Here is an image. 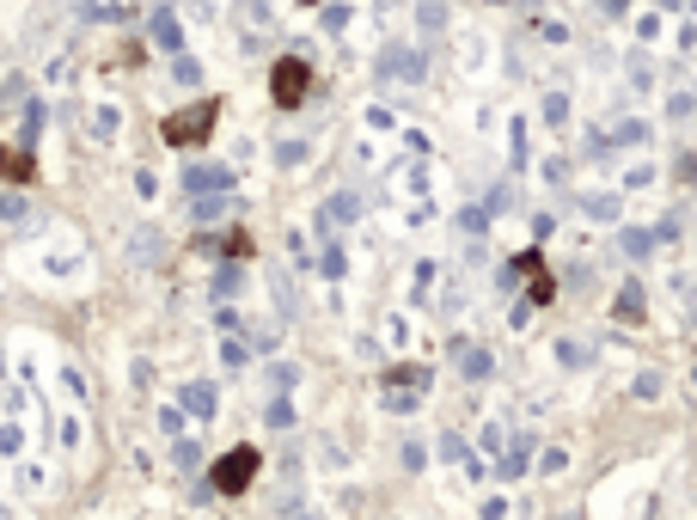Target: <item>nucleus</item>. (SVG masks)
Returning <instances> with one entry per match:
<instances>
[{"label":"nucleus","instance_id":"nucleus-26","mask_svg":"<svg viewBox=\"0 0 697 520\" xmlns=\"http://www.w3.org/2000/svg\"><path fill=\"white\" fill-rule=\"evenodd\" d=\"M441 459H453V466H465V459H472V447H465L460 435H441Z\"/></svg>","mask_w":697,"mask_h":520},{"label":"nucleus","instance_id":"nucleus-30","mask_svg":"<svg viewBox=\"0 0 697 520\" xmlns=\"http://www.w3.org/2000/svg\"><path fill=\"white\" fill-rule=\"evenodd\" d=\"M276 166H306V141H282L276 147Z\"/></svg>","mask_w":697,"mask_h":520},{"label":"nucleus","instance_id":"nucleus-5","mask_svg":"<svg viewBox=\"0 0 697 520\" xmlns=\"http://www.w3.org/2000/svg\"><path fill=\"white\" fill-rule=\"evenodd\" d=\"M380 74H386V81H410V86H416V81H422V55L410 50V43H386Z\"/></svg>","mask_w":697,"mask_h":520},{"label":"nucleus","instance_id":"nucleus-28","mask_svg":"<svg viewBox=\"0 0 697 520\" xmlns=\"http://www.w3.org/2000/svg\"><path fill=\"white\" fill-rule=\"evenodd\" d=\"M691 110H697V93H673V98H667V117H673V123L691 117Z\"/></svg>","mask_w":697,"mask_h":520},{"label":"nucleus","instance_id":"nucleus-37","mask_svg":"<svg viewBox=\"0 0 697 520\" xmlns=\"http://www.w3.org/2000/svg\"><path fill=\"white\" fill-rule=\"evenodd\" d=\"M147 252L159 257V233H135V257H141V264H147Z\"/></svg>","mask_w":697,"mask_h":520},{"label":"nucleus","instance_id":"nucleus-40","mask_svg":"<svg viewBox=\"0 0 697 520\" xmlns=\"http://www.w3.org/2000/svg\"><path fill=\"white\" fill-rule=\"evenodd\" d=\"M685 319H691V331H697V294H691V312H685Z\"/></svg>","mask_w":697,"mask_h":520},{"label":"nucleus","instance_id":"nucleus-35","mask_svg":"<svg viewBox=\"0 0 697 520\" xmlns=\"http://www.w3.org/2000/svg\"><path fill=\"white\" fill-rule=\"evenodd\" d=\"M318 269H325V276H342V269H349V264H342V245H325V264H318Z\"/></svg>","mask_w":697,"mask_h":520},{"label":"nucleus","instance_id":"nucleus-20","mask_svg":"<svg viewBox=\"0 0 697 520\" xmlns=\"http://www.w3.org/2000/svg\"><path fill=\"white\" fill-rule=\"evenodd\" d=\"M171 81H178V86H202V62H190V55H171Z\"/></svg>","mask_w":697,"mask_h":520},{"label":"nucleus","instance_id":"nucleus-27","mask_svg":"<svg viewBox=\"0 0 697 520\" xmlns=\"http://www.w3.org/2000/svg\"><path fill=\"white\" fill-rule=\"evenodd\" d=\"M557 361H563V368H588V349H581V343H569V337H563V343H557Z\"/></svg>","mask_w":697,"mask_h":520},{"label":"nucleus","instance_id":"nucleus-6","mask_svg":"<svg viewBox=\"0 0 697 520\" xmlns=\"http://www.w3.org/2000/svg\"><path fill=\"white\" fill-rule=\"evenodd\" d=\"M226 184H233V172H226V166H190V172H184V190H190V197H226Z\"/></svg>","mask_w":697,"mask_h":520},{"label":"nucleus","instance_id":"nucleus-34","mask_svg":"<svg viewBox=\"0 0 697 520\" xmlns=\"http://www.w3.org/2000/svg\"><path fill=\"white\" fill-rule=\"evenodd\" d=\"M429 466V454H422V441H404V471H422Z\"/></svg>","mask_w":697,"mask_h":520},{"label":"nucleus","instance_id":"nucleus-24","mask_svg":"<svg viewBox=\"0 0 697 520\" xmlns=\"http://www.w3.org/2000/svg\"><path fill=\"white\" fill-rule=\"evenodd\" d=\"M508 209H514V184H496L484 197V214H508Z\"/></svg>","mask_w":697,"mask_h":520},{"label":"nucleus","instance_id":"nucleus-13","mask_svg":"<svg viewBox=\"0 0 697 520\" xmlns=\"http://www.w3.org/2000/svg\"><path fill=\"white\" fill-rule=\"evenodd\" d=\"M460 374L465 380H489V368H496V355H489V349H472V343H460Z\"/></svg>","mask_w":697,"mask_h":520},{"label":"nucleus","instance_id":"nucleus-7","mask_svg":"<svg viewBox=\"0 0 697 520\" xmlns=\"http://www.w3.org/2000/svg\"><path fill=\"white\" fill-rule=\"evenodd\" d=\"M147 38H154V50L184 55V31H178V13H166V7H159V13L147 19Z\"/></svg>","mask_w":697,"mask_h":520},{"label":"nucleus","instance_id":"nucleus-16","mask_svg":"<svg viewBox=\"0 0 697 520\" xmlns=\"http://www.w3.org/2000/svg\"><path fill=\"white\" fill-rule=\"evenodd\" d=\"M245 288V269L239 264H226V269H214V300H233V294Z\"/></svg>","mask_w":697,"mask_h":520},{"label":"nucleus","instance_id":"nucleus-9","mask_svg":"<svg viewBox=\"0 0 697 520\" xmlns=\"http://www.w3.org/2000/svg\"><path fill=\"white\" fill-rule=\"evenodd\" d=\"M0 178H7V184H31V178H38L31 147H0Z\"/></svg>","mask_w":697,"mask_h":520},{"label":"nucleus","instance_id":"nucleus-32","mask_svg":"<svg viewBox=\"0 0 697 520\" xmlns=\"http://www.w3.org/2000/svg\"><path fill=\"white\" fill-rule=\"evenodd\" d=\"M508 147H514V172H520V166H527V123H514Z\"/></svg>","mask_w":697,"mask_h":520},{"label":"nucleus","instance_id":"nucleus-17","mask_svg":"<svg viewBox=\"0 0 697 520\" xmlns=\"http://www.w3.org/2000/svg\"><path fill=\"white\" fill-rule=\"evenodd\" d=\"M416 19H422V31L434 38V31L447 25V0H416Z\"/></svg>","mask_w":697,"mask_h":520},{"label":"nucleus","instance_id":"nucleus-11","mask_svg":"<svg viewBox=\"0 0 697 520\" xmlns=\"http://www.w3.org/2000/svg\"><path fill=\"white\" fill-rule=\"evenodd\" d=\"M356 214H361V197H356V190H337V197L325 202V227H349Z\"/></svg>","mask_w":697,"mask_h":520},{"label":"nucleus","instance_id":"nucleus-22","mask_svg":"<svg viewBox=\"0 0 697 520\" xmlns=\"http://www.w3.org/2000/svg\"><path fill=\"white\" fill-rule=\"evenodd\" d=\"M239 19L264 31V25H270V0H239Z\"/></svg>","mask_w":697,"mask_h":520},{"label":"nucleus","instance_id":"nucleus-36","mask_svg":"<svg viewBox=\"0 0 697 520\" xmlns=\"http://www.w3.org/2000/svg\"><path fill=\"white\" fill-rule=\"evenodd\" d=\"M270 386H276V392L294 386V368H288V361H276V368H270Z\"/></svg>","mask_w":697,"mask_h":520},{"label":"nucleus","instance_id":"nucleus-3","mask_svg":"<svg viewBox=\"0 0 697 520\" xmlns=\"http://www.w3.org/2000/svg\"><path fill=\"white\" fill-rule=\"evenodd\" d=\"M306 93H313V67H306V55H282V62L270 67V98H276V110H300Z\"/></svg>","mask_w":697,"mask_h":520},{"label":"nucleus","instance_id":"nucleus-25","mask_svg":"<svg viewBox=\"0 0 697 520\" xmlns=\"http://www.w3.org/2000/svg\"><path fill=\"white\" fill-rule=\"evenodd\" d=\"M527 454H532V447H527V441H520V447H514V454L501 459L496 471H501V478H520V471H527Z\"/></svg>","mask_w":697,"mask_h":520},{"label":"nucleus","instance_id":"nucleus-1","mask_svg":"<svg viewBox=\"0 0 697 520\" xmlns=\"http://www.w3.org/2000/svg\"><path fill=\"white\" fill-rule=\"evenodd\" d=\"M214 123H221V98H197V105L171 110L159 123V135H166V147H202L214 135Z\"/></svg>","mask_w":697,"mask_h":520},{"label":"nucleus","instance_id":"nucleus-18","mask_svg":"<svg viewBox=\"0 0 697 520\" xmlns=\"http://www.w3.org/2000/svg\"><path fill=\"white\" fill-rule=\"evenodd\" d=\"M581 214H588V221H605V227H612V221H619V197H588V202H581Z\"/></svg>","mask_w":697,"mask_h":520},{"label":"nucleus","instance_id":"nucleus-19","mask_svg":"<svg viewBox=\"0 0 697 520\" xmlns=\"http://www.w3.org/2000/svg\"><path fill=\"white\" fill-rule=\"evenodd\" d=\"M264 423H270V428H294V399H288V392H276V399H270Z\"/></svg>","mask_w":697,"mask_h":520},{"label":"nucleus","instance_id":"nucleus-39","mask_svg":"<svg viewBox=\"0 0 697 520\" xmlns=\"http://www.w3.org/2000/svg\"><path fill=\"white\" fill-rule=\"evenodd\" d=\"M349 25V7H325V31H342Z\"/></svg>","mask_w":697,"mask_h":520},{"label":"nucleus","instance_id":"nucleus-31","mask_svg":"<svg viewBox=\"0 0 697 520\" xmlns=\"http://www.w3.org/2000/svg\"><path fill=\"white\" fill-rule=\"evenodd\" d=\"M171 459H178V466H202V447H197V441H178V447H171Z\"/></svg>","mask_w":697,"mask_h":520},{"label":"nucleus","instance_id":"nucleus-8","mask_svg":"<svg viewBox=\"0 0 697 520\" xmlns=\"http://www.w3.org/2000/svg\"><path fill=\"white\" fill-rule=\"evenodd\" d=\"M643 312H648L643 282H624V288H619V300H612V319H619V325H643Z\"/></svg>","mask_w":697,"mask_h":520},{"label":"nucleus","instance_id":"nucleus-14","mask_svg":"<svg viewBox=\"0 0 697 520\" xmlns=\"http://www.w3.org/2000/svg\"><path fill=\"white\" fill-rule=\"evenodd\" d=\"M655 240H661V233H648V227H624L619 233V252L624 257H648V252H655Z\"/></svg>","mask_w":697,"mask_h":520},{"label":"nucleus","instance_id":"nucleus-2","mask_svg":"<svg viewBox=\"0 0 697 520\" xmlns=\"http://www.w3.org/2000/svg\"><path fill=\"white\" fill-rule=\"evenodd\" d=\"M257 466H264V454H257V447H226V454L209 466V490L214 496H245L251 478H257Z\"/></svg>","mask_w":697,"mask_h":520},{"label":"nucleus","instance_id":"nucleus-33","mask_svg":"<svg viewBox=\"0 0 697 520\" xmlns=\"http://www.w3.org/2000/svg\"><path fill=\"white\" fill-rule=\"evenodd\" d=\"M673 178H679V184H691V190H697V153H679V166H673Z\"/></svg>","mask_w":697,"mask_h":520},{"label":"nucleus","instance_id":"nucleus-12","mask_svg":"<svg viewBox=\"0 0 697 520\" xmlns=\"http://www.w3.org/2000/svg\"><path fill=\"white\" fill-rule=\"evenodd\" d=\"M43 117H50V105H43V98H31V105L19 110V147H31L43 135Z\"/></svg>","mask_w":697,"mask_h":520},{"label":"nucleus","instance_id":"nucleus-10","mask_svg":"<svg viewBox=\"0 0 697 520\" xmlns=\"http://www.w3.org/2000/svg\"><path fill=\"white\" fill-rule=\"evenodd\" d=\"M214 404H221V392H214L209 380H190V386H184V411H190V416H202V423H209Z\"/></svg>","mask_w":697,"mask_h":520},{"label":"nucleus","instance_id":"nucleus-29","mask_svg":"<svg viewBox=\"0 0 697 520\" xmlns=\"http://www.w3.org/2000/svg\"><path fill=\"white\" fill-rule=\"evenodd\" d=\"M545 123H569V98L563 93H545Z\"/></svg>","mask_w":697,"mask_h":520},{"label":"nucleus","instance_id":"nucleus-21","mask_svg":"<svg viewBox=\"0 0 697 520\" xmlns=\"http://www.w3.org/2000/svg\"><path fill=\"white\" fill-rule=\"evenodd\" d=\"M25 214H31V202L19 190H0V221H25Z\"/></svg>","mask_w":697,"mask_h":520},{"label":"nucleus","instance_id":"nucleus-4","mask_svg":"<svg viewBox=\"0 0 697 520\" xmlns=\"http://www.w3.org/2000/svg\"><path fill=\"white\" fill-rule=\"evenodd\" d=\"M422 392H429V368H392V374H386V404H392L398 416L416 411Z\"/></svg>","mask_w":697,"mask_h":520},{"label":"nucleus","instance_id":"nucleus-23","mask_svg":"<svg viewBox=\"0 0 697 520\" xmlns=\"http://www.w3.org/2000/svg\"><path fill=\"white\" fill-rule=\"evenodd\" d=\"M221 361H226V368H245V361H251V343H245V337H226V343H221Z\"/></svg>","mask_w":697,"mask_h":520},{"label":"nucleus","instance_id":"nucleus-15","mask_svg":"<svg viewBox=\"0 0 697 520\" xmlns=\"http://www.w3.org/2000/svg\"><path fill=\"white\" fill-rule=\"evenodd\" d=\"M190 214H197V227H214V221L233 214V202H226V197H197V209H190Z\"/></svg>","mask_w":697,"mask_h":520},{"label":"nucleus","instance_id":"nucleus-38","mask_svg":"<svg viewBox=\"0 0 697 520\" xmlns=\"http://www.w3.org/2000/svg\"><path fill=\"white\" fill-rule=\"evenodd\" d=\"M501 447H508V435H501V428L489 423V428H484V454H501Z\"/></svg>","mask_w":697,"mask_h":520}]
</instances>
